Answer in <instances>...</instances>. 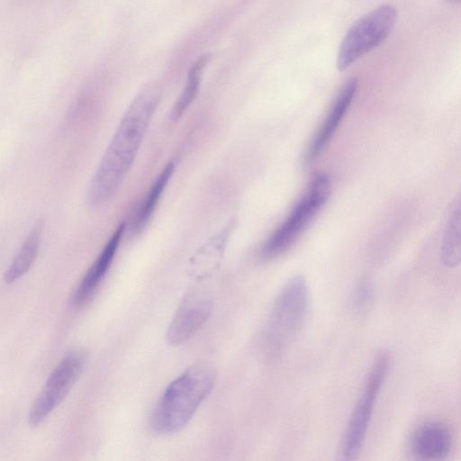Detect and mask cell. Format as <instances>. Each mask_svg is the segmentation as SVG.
Here are the masks:
<instances>
[{"mask_svg":"<svg viewBox=\"0 0 461 461\" xmlns=\"http://www.w3.org/2000/svg\"><path fill=\"white\" fill-rule=\"evenodd\" d=\"M235 224L234 220L229 221L221 230L196 249L190 259V273L195 279L207 278L218 269Z\"/></svg>","mask_w":461,"mask_h":461,"instance_id":"12","label":"cell"},{"mask_svg":"<svg viewBox=\"0 0 461 461\" xmlns=\"http://www.w3.org/2000/svg\"><path fill=\"white\" fill-rule=\"evenodd\" d=\"M176 167L174 159H170L153 180L152 184L134 207L129 224L130 233L133 236L140 234L149 224L162 194L171 178Z\"/></svg>","mask_w":461,"mask_h":461,"instance_id":"13","label":"cell"},{"mask_svg":"<svg viewBox=\"0 0 461 461\" xmlns=\"http://www.w3.org/2000/svg\"><path fill=\"white\" fill-rule=\"evenodd\" d=\"M86 360V352L68 353L57 364L28 412V423L38 426L63 402L77 379Z\"/></svg>","mask_w":461,"mask_h":461,"instance_id":"7","label":"cell"},{"mask_svg":"<svg viewBox=\"0 0 461 461\" xmlns=\"http://www.w3.org/2000/svg\"><path fill=\"white\" fill-rule=\"evenodd\" d=\"M397 9L381 5L357 20L345 34L338 51L337 67L344 70L383 42L393 31Z\"/></svg>","mask_w":461,"mask_h":461,"instance_id":"6","label":"cell"},{"mask_svg":"<svg viewBox=\"0 0 461 461\" xmlns=\"http://www.w3.org/2000/svg\"><path fill=\"white\" fill-rule=\"evenodd\" d=\"M441 263L448 268L461 264V198L446 224L439 252Z\"/></svg>","mask_w":461,"mask_h":461,"instance_id":"15","label":"cell"},{"mask_svg":"<svg viewBox=\"0 0 461 461\" xmlns=\"http://www.w3.org/2000/svg\"><path fill=\"white\" fill-rule=\"evenodd\" d=\"M330 193V176L324 172L315 174L288 216L266 240L262 256L274 258L287 250L325 204Z\"/></svg>","mask_w":461,"mask_h":461,"instance_id":"5","label":"cell"},{"mask_svg":"<svg viewBox=\"0 0 461 461\" xmlns=\"http://www.w3.org/2000/svg\"><path fill=\"white\" fill-rule=\"evenodd\" d=\"M374 301V285L369 278L360 280L351 295V307L356 313L367 312Z\"/></svg>","mask_w":461,"mask_h":461,"instance_id":"17","label":"cell"},{"mask_svg":"<svg viewBox=\"0 0 461 461\" xmlns=\"http://www.w3.org/2000/svg\"><path fill=\"white\" fill-rule=\"evenodd\" d=\"M213 309V299L205 292L185 296L176 311L166 333L171 346H178L192 338L207 321Z\"/></svg>","mask_w":461,"mask_h":461,"instance_id":"8","label":"cell"},{"mask_svg":"<svg viewBox=\"0 0 461 461\" xmlns=\"http://www.w3.org/2000/svg\"><path fill=\"white\" fill-rule=\"evenodd\" d=\"M357 89V78H351L340 89L310 145L305 158L307 163L314 161L330 141L350 106Z\"/></svg>","mask_w":461,"mask_h":461,"instance_id":"11","label":"cell"},{"mask_svg":"<svg viewBox=\"0 0 461 461\" xmlns=\"http://www.w3.org/2000/svg\"><path fill=\"white\" fill-rule=\"evenodd\" d=\"M126 230L127 221H123L113 230L73 291L70 297V303L73 306L81 307L93 297L113 264Z\"/></svg>","mask_w":461,"mask_h":461,"instance_id":"10","label":"cell"},{"mask_svg":"<svg viewBox=\"0 0 461 461\" xmlns=\"http://www.w3.org/2000/svg\"><path fill=\"white\" fill-rule=\"evenodd\" d=\"M215 366L195 363L175 378L163 391L149 418L150 430L161 436L181 430L211 393L216 380Z\"/></svg>","mask_w":461,"mask_h":461,"instance_id":"2","label":"cell"},{"mask_svg":"<svg viewBox=\"0 0 461 461\" xmlns=\"http://www.w3.org/2000/svg\"><path fill=\"white\" fill-rule=\"evenodd\" d=\"M161 95L150 82L133 97L124 111L90 179L87 200L93 206L108 202L130 171Z\"/></svg>","mask_w":461,"mask_h":461,"instance_id":"1","label":"cell"},{"mask_svg":"<svg viewBox=\"0 0 461 461\" xmlns=\"http://www.w3.org/2000/svg\"><path fill=\"white\" fill-rule=\"evenodd\" d=\"M391 366V356L379 351L369 369L360 395L340 440L336 461H357L371 421L376 400Z\"/></svg>","mask_w":461,"mask_h":461,"instance_id":"3","label":"cell"},{"mask_svg":"<svg viewBox=\"0 0 461 461\" xmlns=\"http://www.w3.org/2000/svg\"><path fill=\"white\" fill-rule=\"evenodd\" d=\"M42 223H36L29 231L5 270L4 279L8 285L23 276L33 265L40 250Z\"/></svg>","mask_w":461,"mask_h":461,"instance_id":"14","label":"cell"},{"mask_svg":"<svg viewBox=\"0 0 461 461\" xmlns=\"http://www.w3.org/2000/svg\"><path fill=\"white\" fill-rule=\"evenodd\" d=\"M453 435L442 420L430 419L419 423L411 431L408 450L413 461H444L451 453Z\"/></svg>","mask_w":461,"mask_h":461,"instance_id":"9","label":"cell"},{"mask_svg":"<svg viewBox=\"0 0 461 461\" xmlns=\"http://www.w3.org/2000/svg\"><path fill=\"white\" fill-rule=\"evenodd\" d=\"M210 59V53H203L191 64L184 86L170 109L169 116L172 121L179 119L196 97L203 70Z\"/></svg>","mask_w":461,"mask_h":461,"instance_id":"16","label":"cell"},{"mask_svg":"<svg viewBox=\"0 0 461 461\" xmlns=\"http://www.w3.org/2000/svg\"><path fill=\"white\" fill-rule=\"evenodd\" d=\"M308 290L302 276L291 278L278 294L267 321L265 344L277 356L302 328L307 312Z\"/></svg>","mask_w":461,"mask_h":461,"instance_id":"4","label":"cell"}]
</instances>
